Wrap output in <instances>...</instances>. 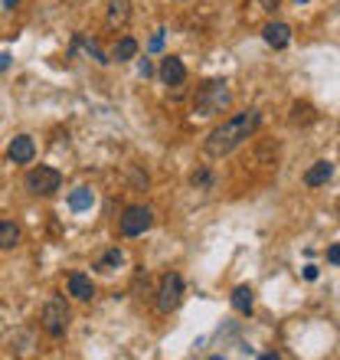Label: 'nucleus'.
Instances as JSON below:
<instances>
[{"label": "nucleus", "mask_w": 340, "mask_h": 360, "mask_svg": "<svg viewBox=\"0 0 340 360\" xmlns=\"http://www.w3.org/2000/svg\"><path fill=\"white\" fill-rule=\"evenodd\" d=\"M258 125H262V115L255 108H245V112L226 118L223 125L212 128L210 135H206V141H203V151L210 158H226V154H233L239 144H245V141L252 138L255 131H258Z\"/></svg>", "instance_id": "1"}, {"label": "nucleus", "mask_w": 340, "mask_h": 360, "mask_svg": "<svg viewBox=\"0 0 340 360\" xmlns=\"http://www.w3.org/2000/svg\"><path fill=\"white\" fill-rule=\"evenodd\" d=\"M229 102H233V96H229V85H226V79H212V82H206L200 92H196L193 108H196V115L210 118V115L226 112V108H229Z\"/></svg>", "instance_id": "2"}, {"label": "nucleus", "mask_w": 340, "mask_h": 360, "mask_svg": "<svg viewBox=\"0 0 340 360\" xmlns=\"http://www.w3.org/2000/svg\"><path fill=\"white\" fill-rule=\"evenodd\" d=\"M69 321H72V311H69V305H65V298L53 295L46 305H42L40 324L49 338H63L65 331H69Z\"/></svg>", "instance_id": "3"}, {"label": "nucleus", "mask_w": 340, "mask_h": 360, "mask_svg": "<svg viewBox=\"0 0 340 360\" xmlns=\"http://www.w3.org/2000/svg\"><path fill=\"white\" fill-rule=\"evenodd\" d=\"M26 190L33 193V197H53L59 187H63V174L56 167H46V164H40V167H33L30 174H26Z\"/></svg>", "instance_id": "4"}, {"label": "nucleus", "mask_w": 340, "mask_h": 360, "mask_svg": "<svg viewBox=\"0 0 340 360\" xmlns=\"http://www.w3.org/2000/svg\"><path fill=\"white\" fill-rule=\"evenodd\" d=\"M180 301H183V278L177 272H167L157 285V311L160 315H170V311L180 308Z\"/></svg>", "instance_id": "5"}, {"label": "nucleus", "mask_w": 340, "mask_h": 360, "mask_svg": "<svg viewBox=\"0 0 340 360\" xmlns=\"http://www.w3.org/2000/svg\"><path fill=\"white\" fill-rule=\"evenodd\" d=\"M150 223H154V213H150V207H128V210L121 213L118 226H121V236L134 239V236H144V233H148Z\"/></svg>", "instance_id": "6"}, {"label": "nucleus", "mask_w": 340, "mask_h": 360, "mask_svg": "<svg viewBox=\"0 0 340 360\" xmlns=\"http://www.w3.org/2000/svg\"><path fill=\"white\" fill-rule=\"evenodd\" d=\"M160 82L164 85H183L187 82V66L180 56H164L160 63Z\"/></svg>", "instance_id": "7"}, {"label": "nucleus", "mask_w": 340, "mask_h": 360, "mask_svg": "<svg viewBox=\"0 0 340 360\" xmlns=\"http://www.w3.org/2000/svg\"><path fill=\"white\" fill-rule=\"evenodd\" d=\"M7 158H10L13 164H30V160L36 158V144H33L30 135H20V138H13L10 148H7Z\"/></svg>", "instance_id": "8"}, {"label": "nucleus", "mask_w": 340, "mask_h": 360, "mask_svg": "<svg viewBox=\"0 0 340 360\" xmlns=\"http://www.w3.org/2000/svg\"><path fill=\"white\" fill-rule=\"evenodd\" d=\"M131 20V0H108V30H121Z\"/></svg>", "instance_id": "9"}, {"label": "nucleus", "mask_w": 340, "mask_h": 360, "mask_svg": "<svg viewBox=\"0 0 340 360\" xmlns=\"http://www.w3.org/2000/svg\"><path fill=\"white\" fill-rule=\"evenodd\" d=\"M268 46H275V50H285L288 43H291V27L288 23H265V30H262Z\"/></svg>", "instance_id": "10"}, {"label": "nucleus", "mask_w": 340, "mask_h": 360, "mask_svg": "<svg viewBox=\"0 0 340 360\" xmlns=\"http://www.w3.org/2000/svg\"><path fill=\"white\" fill-rule=\"evenodd\" d=\"M69 295L79 298V301H92V298H95V285H92V278L82 276V272H72V276H69Z\"/></svg>", "instance_id": "11"}, {"label": "nucleus", "mask_w": 340, "mask_h": 360, "mask_svg": "<svg viewBox=\"0 0 340 360\" xmlns=\"http://www.w3.org/2000/svg\"><path fill=\"white\" fill-rule=\"evenodd\" d=\"M138 56V40L134 36H121V40L115 43V50H111V59L115 63H131Z\"/></svg>", "instance_id": "12"}, {"label": "nucleus", "mask_w": 340, "mask_h": 360, "mask_svg": "<svg viewBox=\"0 0 340 360\" xmlns=\"http://www.w3.org/2000/svg\"><path fill=\"white\" fill-rule=\"evenodd\" d=\"M330 177H334V164H330V160H318V164L304 174V183H308V187H320V183H327Z\"/></svg>", "instance_id": "13"}, {"label": "nucleus", "mask_w": 340, "mask_h": 360, "mask_svg": "<svg viewBox=\"0 0 340 360\" xmlns=\"http://www.w3.org/2000/svg\"><path fill=\"white\" fill-rule=\"evenodd\" d=\"M252 305H255V292L249 285H235L233 288V308L239 315H252Z\"/></svg>", "instance_id": "14"}, {"label": "nucleus", "mask_w": 340, "mask_h": 360, "mask_svg": "<svg viewBox=\"0 0 340 360\" xmlns=\"http://www.w3.org/2000/svg\"><path fill=\"white\" fill-rule=\"evenodd\" d=\"M92 203H95V193L88 190V187H75V190L69 193V210H75V213L92 210Z\"/></svg>", "instance_id": "15"}, {"label": "nucleus", "mask_w": 340, "mask_h": 360, "mask_svg": "<svg viewBox=\"0 0 340 360\" xmlns=\"http://www.w3.org/2000/svg\"><path fill=\"white\" fill-rule=\"evenodd\" d=\"M20 243V226L13 220H0V249H13Z\"/></svg>", "instance_id": "16"}, {"label": "nucleus", "mask_w": 340, "mask_h": 360, "mask_svg": "<svg viewBox=\"0 0 340 360\" xmlns=\"http://www.w3.org/2000/svg\"><path fill=\"white\" fill-rule=\"evenodd\" d=\"M314 105H308V102H295V108H291V125H308V121H314Z\"/></svg>", "instance_id": "17"}, {"label": "nucleus", "mask_w": 340, "mask_h": 360, "mask_svg": "<svg viewBox=\"0 0 340 360\" xmlns=\"http://www.w3.org/2000/svg\"><path fill=\"white\" fill-rule=\"evenodd\" d=\"M121 262H125V253H121V249H108V253L95 262V269H102V272H111V269H118Z\"/></svg>", "instance_id": "18"}, {"label": "nucleus", "mask_w": 340, "mask_h": 360, "mask_svg": "<svg viewBox=\"0 0 340 360\" xmlns=\"http://www.w3.org/2000/svg\"><path fill=\"white\" fill-rule=\"evenodd\" d=\"M258 7H262L265 13H275L278 7H281V0H258Z\"/></svg>", "instance_id": "19"}, {"label": "nucleus", "mask_w": 340, "mask_h": 360, "mask_svg": "<svg viewBox=\"0 0 340 360\" xmlns=\"http://www.w3.org/2000/svg\"><path fill=\"white\" fill-rule=\"evenodd\" d=\"M327 262L330 265H340V246H330V249H327Z\"/></svg>", "instance_id": "20"}, {"label": "nucleus", "mask_w": 340, "mask_h": 360, "mask_svg": "<svg viewBox=\"0 0 340 360\" xmlns=\"http://www.w3.org/2000/svg\"><path fill=\"white\" fill-rule=\"evenodd\" d=\"M196 183H210V174H206V170H200V174H193V187H196Z\"/></svg>", "instance_id": "21"}, {"label": "nucleus", "mask_w": 340, "mask_h": 360, "mask_svg": "<svg viewBox=\"0 0 340 360\" xmlns=\"http://www.w3.org/2000/svg\"><path fill=\"white\" fill-rule=\"evenodd\" d=\"M138 69H141V75H144V79H148V75H154V66H150L148 59H141V66H138Z\"/></svg>", "instance_id": "22"}, {"label": "nucleus", "mask_w": 340, "mask_h": 360, "mask_svg": "<svg viewBox=\"0 0 340 360\" xmlns=\"http://www.w3.org/2000/svg\"><path fill=\"white\" fill-rule=\"evenodd\" d=\"M304 278L314 282V278H318V265H304Z\"/></svg>", "instance_id": "23"}, {"label": "nucleus", "mask_w": 340, "mask_h": 360, "mask_svg": "<svg viewBox=\"0 0 340 360\" xmlns=\"http://www.w3.org/2000/svg\"><path fill=\"white\" fill-rule=\"evenodd\" d=\"M160 43H164V33H154V40H150V50H160Z\"/></svg>", "instance_id": "24"}, {"label": "nucleus", "mask_w": 340, "mask_h": 360, "mask_svg": "<svg viewBox=\"0 0 340 360\" xmlns=\"http://www.w3.org/2000/svg\"><path fill=\"white\" fill-rule=\"evenodd\" d=\"M17 3H20V0H3V7H17Z\"/></svg>", "instance_id": "25"}, {"label": "nucleus", "mask_w": 340, "mask_h": 360, "mask_svg": "<svg viewBox=\"0 0 340 360\" xmlns=\"http://www.w3.org/2000/svg\"><path fill=\"white\" fill-rule=\"evenodd\" d=\"M295 3H308V0H295Z\"/></svg>", "instance_id": "26"}]
</instances>
